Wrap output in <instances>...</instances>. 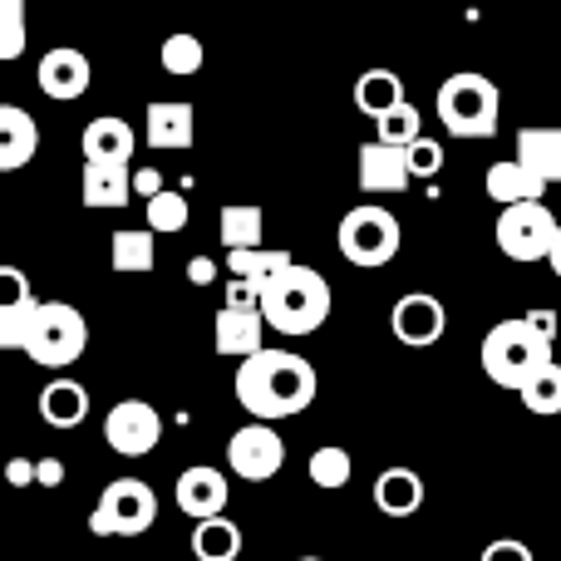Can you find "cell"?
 I'll return each mask as SVG.
<instances>
[{"mask_svg": "<svg viewBox=\"0 0 561 561\" xmlns=\"http://www.w3.org/2000/svg\"><path fill=\"white\" fill-rule=\"evenodd\" d=\"M193 557L197 561H237L242 557V527L232 517H213V523L193 527Z\"/></svg>", "mask_w": 561, "mask_h": 561, "instance_id": "4316f807", "label": "cell"}, {"mask_svg": "<svg viewBox=\"0 0 561 561\" xmlns=\"http://www.w3.org/2000/svg\"><path fill=\"white\" fill-rule=\"evenodd\" d=\"M108 266H114L118 276H148L158 266L153 237L138 232V227H124V232H114V242H108Z\"/></svg>", "mask_w": 561, "mask_h": 561, "instance_id": "484cf974", "label": "cell"}, {"mask_svg": "<svg viewBox=\"0 0 561 561\" xmlns=\"http://www.w3.org/2000/svg\"><path fill=\"white\" fill-rule=\"evenodd\" d=\"M35 290H30L25 272L15 266H0V316H20V310H35Z\"/></svg>", "mask_w": 561, "mask_h": 561, "instance_id": "e575fe53", "label": "cell"}, {"mask_svg": "<svg viewBox=\"0 0 561 561\" xmlns=\"http://www.w3.org/2000/svg\"><path fill=\"white\" fill-rule=\"evenodd\" d=\"M389 330H394L399 345H414V350H428L444 340L448 330V310L438 296H428V290H409V296L394 300V310H389Z\"/></svg>", "mask_w": 561, "mask_h": 561, "instance_id": "8fae6325", "label": "cell"}, {"mask_svg": "<svg viewBox=\"0 0 561 561\" xmlns=\"http://www.w3.org/2000/svg\"><path fill=\"white\" fill-rule=\"evenodd\" d=\"M409 183H414V173H409L404 148H389V144H379V138H369V144L359 148V187H365L369 197L404 193Z\"/></svg>", "mask_w": 561, "mask_h": 561, "instance_id": "9a60e30c", "label": "cell"}, {"mask_svg": "<svg viewBox=\"0 0 561 561\" xmlns=\"http://www.w3.org/2000/svg\"><path fill=\"white\" fill-rule=\"evenodd\" d=\"M79 148H84V163H128V158H134V148H138V134H134V124H128V118L104 114V118H89Z\"/></svg>", "mask_w": 561, "mask_h": 561, "instance_id": "ac0fdd59", "label": "cell"}, {"mask_svg": "<svg viewBox=\"0 0 561 561\" xmlns=\"http://www.w3.org/2000/svg\"><path fill=\"white\" fill-rule=\"evenodd\" d=\"M296 561H320V557H296Z\"/></svg>", "mask_w": 561, "mask_h": 561, "instance_id": "f6af8a7d", "label": "cell"}, {"mask_svg": "<svg viewBox=\"0 0 561 561\" xmlns=\"http://www.w3.org/2000/svg\"><path fill=\"white\" fill-rule=\"evenodd\" d=\"M168 187H163V173L158 168H138L134 173V197H144V203H153V197H163Z\"/></svg>", "mask_w": 561, "mask_h": 561, "instance_id": "74e56055", "label": "cell"}, {"mask_svg": "<svg viewBox=\"0 0 561 561\" xmlns=\"http://www.w3.org/2000/svg\"><path fill=\"white\" fill-rule=\"evenodd\" d=\"M523 404L533 409V414H542V419L561 414V365H557V359L542 369V375H533V379H527V389H523Z\"/></svg>", "mask_w": 561, "mask_h": 561, "instance_id": "d6a6232c", "label": "cell"}, {"mask_svg": "<svg viewBox=\"0 0 561 561\" xmlns=\"http://www.w3.org/2000/svg\"><path fill=\"white\" fill-rule=\"evenodd\" d=\"M547 365H552V345H547V340L537 335L523 316L497 320V325L483 335V375L493 379V385L517 389V394H523L527 379L542 375Z\"/></svg>", "mask_w": 561, "mask_h": 561, "instance_id": "3957f363", "label": "cell"}, {"mask_svg": "<svg viewBox=\"0 0 561 561\" xmlns=\"http://www.w3.org/2000/svg\"><path fill=\"white\" fill-rule=\"evenodd\" d=\"M483 187H488V197H493L497 207H523V203H542V193H547V183L537 173H527L517 158H503V163H493L488 168V178H483Z\"/></svg>", "mask_w": 561, "mask_h": 561, "instance_id": "ffe728a7", "label": "cell"}, {"mask_svg": "<svg viewBox=\"0 0 561 561\" xmlns=\"http://www.w3.org/2000/svg\"><path fill=\"white\" fill-rule=\"evenodd\" d=\"M523 320L537 330V335L547 340V345H552V340H557V310H547V306H542V310H527Z\"/></svg>", "mask_w": 561, "mask_h": 561, "instance_id": "ab89813d", "label": "cell"}, {"mask_svg": "<svg viewBox=\"0 0 561 561\" xmlns=\"http://www.w3.org/2000/svg\"><path fill=\"white\" fill-rule=\"evenodd\" d=\"M39 419L49 428H79L89 419V389L79 379H49L39 389Z\"/></svg>", "mask_w": 561, "mask_h": 561, "instance_id": "7402d4cb", "label": "cell"}, {"mask_svg": "<svg viewBox=\"0 0 561 561\" xmlns=\"http://www.w3.org/2000/svg\"><path fill=\"white\" fill-rule=\"evenodd\" d=\"M517 163L542 178L547 187L561 183V128H523L517 134Z\"/></svg>", "mask_w": 561, "mask_h": 561, "instance_id": "603a6c76", "label": "cell"}, {"mask_svg": "<svg viewBox=\"0 0 561 561\" xmlns=\"http://www.w3.org/2000/svg\"><path fill=\"white\" fill-rule=\"evenodd\" d=\"M35 79H39V89H45L55 104H69V99L89 94V84H94V65H89L84 49L59 45V49H45V55H39Z\"/></svg>", "mask_w": 561, "mask_h": 561, "instance_id": "7c38bea8", "label": "cell"}, {"mask_svg": "<svg viewBox=\"0 0 561 561\" xmlns=\"http://www.w3.org/2000/svg\"><path fill=\"white\" fill-rule=\"evenodd\" d=\"M213 345L217 355H262L266 350V316L262 306H222L213 316Z\"/></svg>", "mask_w": 561, "mask_h": 561, "instance_id": "4fadbf2b", "label": "cell"}, {"mask_svg": "<svg viewBox=\"0 0 561 561\" xmlns=\"http://www.w3.org/2000/svg\"><path fill=\"white\" fill-rule=\"evenodd\" d=\"M128 561H158V557H128Z\"/></svg>", "mask_w": 561, "mask_h": 561, "instance_id": "ee69618b", "label": "cell"}, {"mask_svg": "<svg viewBox=\"0 0 561 561\" xmlns=\"http://www.w3.org/2000/svg\"><path fill=\"white\" fill-rule=\"evenodd\" d=\"M158 523V493L138 478H114L89 513L94 537H144Z\"/></svg>", "mask_w": 561, "mask_h": 561, "instance_id": "52a82bcc", "label": "cell"}, {"mask_svg": "<svg viewBox=\"0 0 561 561\" xmlns=\"http://www.w3.org/2000/svg\"><path fill=\"white\" fill-rule=\"evenodd\" d=\"M330 306H335L330 280L310 272V266H286V272L262 286V316L280 335H316L325 325Z\"/></svg>", "mask_w": 561, "mask_h": 561, "instance_id": "7a4b0ae2", "label": "cell"}, {"mask_svg": "<svg viewBox=\"0 0 561 561\" xmlns=\"http://www.w3.org/2000/svg\"><path fill=\"white\" fill-rule=\"evenodd\" d=\"M379 144H389V148H414L419 138H424V118H419V108L414 104H399V108H389L385 118H379Z\"/></svg>", "mask_w": 561, "mask_h": 561, "instance_id": "4dcf8cb0", "label": "cell"}, {"mask_svg": "<svg viewBox=\"0 0 561 561\" xmlns=\"http://www.w3.org/2000/svg\"><path fill=\"white\" fill-rule=\"evenodd\" d=\"M178 513H187L193 523H213V517L227 513V473H217V468L197 463L187 468V473H178Z\"/></svg>", "mask_w": 561, "mask_h": 561, "instance_id": "5bb4252c", "label": "cell"}, {"mask_svg": "<svg viewBox=\"0 0 561 561\" xmlns=\"http://www.w3.org/2000/svg\"><path fill=\"white\" fill-rule=\"evenodd\" d=\"M39 488H59V483H65V463H59V458L55 454H49V458H39Z\"/></svg>", "mask_w": 561, "mask_h": 561, "instance_id": "b9f144b4", "label": "cell"}, {"mask_svg": "<svg viewBox=\"0 0 561 561\" xmlns=\"http://www.w3.org/2000/svg\"><path fill=\"white\" fill-rule=\"evenodd\" d=\"M478 561H537V557H533V547L517 542V537H497V542L483 547V557Z\"/></svg>", "mask_w": 561, "mask_h": 561, "instance_id": "8d00e7d4", "label": "cell"}, {"mask_svg": "<svg viewBox=\"0 0 561 561\" xmlns=\"http://www.w3.org/2000/svg\"><path fill=\"white\" fill-rule=\"evenodd\" d=\"M0 266H5V262H0Z\"/></svg>", "mask_w": 561, "mask_h": 561, "instance_id": "bcb514c9", "label": "cell"}, {"mask_svg": "<svg viewBox=\"0 0 561 561\" xmlns=\"http://www.w3.org/2000/svg\"><path fill=\"white\" fill-rule=\"evenodd\" d=\"M335 237H340V256H345L350 266H365V272L389 266L399 256V247H404V227H399V217L379 203L350 207V213L340 217Z\"/></svg>", "mask_w": 561, "mask_h": 561, "instance_id": "5b68a950", "label": "cell"}, {"mask_svg": "<svg viewBox=\"0 0 561 561\" xmlns=\"http://www.w3.org/2000/svg\"><path fill=\"white\" fill-rule=\"evenodd\" d=\"M557 232L561 222L552 217L547 203H523V207H507L497 213V252L507 262H552V247H557Z\"/></svg>", "mask_w": 561, "mask_h": 561, "instance_id": "ba28073f", "label": "cell"}, {"mask_svg": "<svg viewBox=\"0 0 561 561\" xmlns=\"http://www.w3.org/2000/svg\"><path fill=\"white\" fill-rule=\"evenodd\" d=\"M148 232H158V237L187 232V193L153 197V203H148Z\"/></svg>", "mask_w": 561, "mask_h": 561, "instance_id": "836d02e7", "label": "cell"}, {"mask_svg": "<svg viewBox=\"0 0 561 561\" xmlns=\"http://www.w3.org/2000/svg\"><path fill=\"white\" fill-rule=\"evenodd\" d=\"M5 483H10V488H30V483H39V468L30 463V458H10V463H5Z\"/></svg>", "mask_w": 561, "mask_h": 561, "instance_id": "f35d334b", "label": "cell"}, {"mask_svg": "<svg viewBox=\"0 0 561 561\" xmlns=\"http://www.w3.org/2000/svg\"><path fill=\"white\" fill-rule=\"evenodd\" d=\"M158 438H163V414H158L148 399H118L104 414V444L114 448L118 458L153 454Z\"/></svg>", "mask_w": 561, "mask_h": 561, "instance_id": "9c48e42d", "label": "cell"}, {"mask_svg": "<svg viewBox=\"0 0 561 561\" xmlns=\"http://www.w3.org/2000/svg\"><path fill=\"white\" fill-rule=\"evenodd\" d=\"M163 69L173 79H187V75H197L203 69V59H207V49H203V39L197 35H187V30H178V35H168L163 39Z\"/></svg>", "mask_w": 561, "mask_h": 561, "instance_id": "f546056e", "label": "cell"}, {"mask_svg": "<svg viewBox=\"0 0 561 561\" xmlns=\"http://www.w3.org/2000/svg\"><path fill=\"white\" fill-rule=\"evenodd\" d=\"M375 507L385 517H394V523L414 517L419 507H424V478H419L414 468H385V473L375 478Z\"/></svg>", "mask_w": 561, "mask_h": 561, "instance_id": "44dd1931", "label": "cell"}, {"mask_svg": "<svg viewBox=\"0 0 561 561\" xmlns=\"http://www.w3.org/2000/svg\"><path fill=\"white\" fill-rule=\"evenodd\" d=\"M286 266H296V256L286 247H262V252H227V276L232 280H256L266 286L272 276H280Z\"/></svg>", "mask_w": 561, "mask_h": 561, "instance_id": "83f0119b", "label": "cell"}, {"mask_svg": "<svg viewBox=\"0 0 561 561\" xmlns=\"http://www.w3.org/2000/svg\"><path fill=\"white\" fill-rule=\"evenodd\" d=\"M187 280H193V286H213V280H217V262H213V256H193V262H187Z\"/></svg>", "mask_w": 561, "mask_h": 561, "instance_id": "60d3db41", "label": "cell"}, {"mask_svg": "<svg viewBox=\"0 0 561 561\" xmlns=\"http://www.w3.org/2000/svg\"><path fill=\"white\" fill-rule=\"evenodd\" d=\"M84 350H89V320L69 300H39L35 320H30L25 355L45 369H69Z\"/></svg>", "mask_w": 561, "mask_h": 561, "instance_id": "8992f818", "label": "cell"}, {"mask_svg": "<svg viewBox=\"0 0 561 561\" xmlns=\"http://www.w3.org/2000/svg\"><path fill=\"white\" fill-rule=\"evenodd\" d=\"M399 104H409V99H404V79H399L394 69H365V75L355 79V108L369 114L375 124Z\"/></svg>", "mask_w": 561, "mask_h": 561, "instance_id": "d4e9b609", "label": "cell"}, {"mask_svg": "<svg viewBox=\"0 0 561 561\" xmlns=\"http://www.w3.org/2000/svg\"><path fill=\"white\" fill-rule=\"evenodd\" d=\"M306 473H310V483H316V488H325V493H335V488H345V483H350V473H355V463H350V454H345V448H340V444H320L316 454H310Z\"/></svg>", "mask_w": 561, "mask_h": 561, "instance_id": "f1b7e54d", "label": "cell"}, {"mask_svg": "<svg viewBox=\"0 0 561 561\" xmlns=\"http://www.w3.org/2000/svg\"><path fill=\"white\" fill-rule=\"evenodd\" d=\"M39 153V124L20 104H0V173H20Z\"/></svg>", "mask_w": 561, "mask_h": 561, "instance_id": "d6986e66", "label": "cell"}, {"mask_svg": "<svg viewBox=\"0 0 561 561\" xmlns=\"http://www.w3.org/2000/svg\"><path fill=\"white\" fill-rule=\"evenodd\" d=\"M148 148H193L197 138V114L193 104H183V99H153L148 104V128H144Z\"/></svg>", "mask_w": 561, "mask_h": 561, "instance_id": "e0dca14e", "label": "cell"}, {"mask_svg": "<svg viewBox=\"0 0 561 561\" xmlns=\"http://www.w3.org/2000/svg\"><path fill=\"white\" fill-rule=\"evenodd\" d=\"M30 45V20H25V5L20 0H0V65L20 59Z\"/></svg>", "mask_w": 561, "mask_h": 561, "instance_id": "1f68e13d", "label": "cell"}, {"mask_svg": "<svg viewBox=\"0 0 561 561\" xmlns=\"http://www.w3.org/2000/svg\"><path fill=\"white\" fill-rule=\"evenodd\" d=\"M547 266H552V272L561 276V232H557V247H552V262H547Z\"/></svg>", "mask_w": 561, "mask_h": 561, "instance_id": "7bdbcfd3", "label": "cell"}, {"mask_svg": "<svg viewBox=\"0 0 561 561\" xmlns=\"http://www.w3.org/2000/svg\"><path fill=\"white\" fill-rule=\"evenodd\" d=\"M217 232H222L227 252H262L266 247V213L256 203H232L217 217Z\"/></svg>", "mask_w": 561, "mask_h": 561, "instance_id": "cb8c5ba5", "label": "cell"}, {"mask_svg": "<svg viewBox=\"0 0 561 561\" xmlns=\"http://www.w3.org/2000/svg\"><path fill=\"white\" fill-rule=\"evenodd\" d=\"M409 153V173L414 178H438L444 173V148L434 144V138H419L414 148H404Z\"/></svg>", "mask_w": 561, "mask_h": 561, "instance_id": "d590c367", "label": "cell"}, {"mask_svg": "<svg viewBox=\"0 0 561 561\" xmlns=\"http://www.w3.org/2000/svg\"><path fill=\"white\" fill-rule=\"evenodd\" d=\"M237 404L256 419V424H276V419H296L316 404V365L290 350H262V355L237 365Z\"/></svg>", "mask_w": 561, "mask_h": 561, "instance_id": "6da1fadb", "label": "cell"}, {"mask_svg": "<svg viewBox=\"0 0 561 561\" xmlns=\"http://www.w3.org/2000/svg\"><path fill=\"white\" fill-rule=\"evenodd\" d=\"M79 197H84V207H94V213H118V207L134 203V168L128 163H84Z\"/></svg>", "mask_w": 561, "mask_h": 561, "instance_id": "2e32d148", "label": "cell"}, {"mask_svg": "<svg viewBox=\"0 0 561 561\" xmlns=\"http://www.w3.org/2000/svg\"><path fill=\"white\" fill-rule=\"evenodd\" d=\"M434 104L454 138H493L497 118H503V94H497V84L488 75H473V69L448 75L444 84H438Z\"/></svg>", "mask_w": 561, "mask_h": 561, "instance_id": "277c9868", "label": "cell"}, {"mask_svg": "<svg viewBox=\"0 0 561 561\" xmlns=\"http://www.w3.org/2000/svg\"><path fill=\"white\" fill-rule=\"evenodd\" d=\"M227 463L247 483H272L280 468H286V438L272 424H247L227 438Z\"/></svg>", "mask_w": 561, "mask_h": 561, "instance_id": "30bf717a", "label": "cell"}]
</instances>
